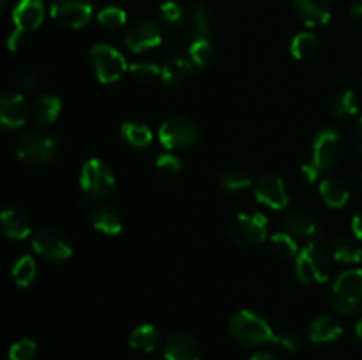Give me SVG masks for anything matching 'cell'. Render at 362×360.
I'll list each match as a JSON object with an SVG mask.
<instances>
[{"instance_id": "6da1fadb", "label": "cell", "mask_w": 362, "mask_h": 360, "mask_svg": "<svg viewBox=\"0 0 362 360\" xmlns=\"http://www.w3.org/2000/svg\"><path fill=\"white\" fill-rule=\"evenodd\" d=\"M313 159L310 164L303 166V175L308 182H315L322 172H329L343 157L341 134L334 129H324L313 138L311 143Z\"/></svg>"}, {"instance_id": "7a4b0ae2", "label": "cell", "mask_w": 362, "mask_h": 360, "mask_svg": "<svg viewBox=\"0 0 362 360\" xmlns=\"http://www.w3.org/2000/svg\"><path fill=\"white\" fill-rule=\"evenodd\" d=\"M228 330L233 341L246 348L276 342V337H278V332H274V328L260 314L246 309L239 311L230 318Z\"/></svg>"}, {"instance_id": "3957f363", "label": "cell", "mask_w": 362, "mask_h": 360, "mask_svg": "<svg viewBox=\"0 0 362 360\" xmlns=\"http://www.w3.org/2000/svg\"><path fill=\"white\" fill-rule=\"evenodd\" d=\"M59 140L39 129H27L16 140V157L23 164L45 166L55 159Z\"/></svg>"}, {"instance_id": "277c9868", "label": "cell", "mask_w": 362, "mask_h": 360, "mask_svg": "<svg viewBox=\"0 0 362 360\" xmlns=\"http://www.w3.org/2000/svg\"><path fill=\"white\" fill-rule=\"evenodd\" d=\"M296 272L303 284H322L331 274V253L318 240H310L297 254Z\"/></svg>"}, {"instance_id": "5b68a950", "label": "cell", "mask_w": 362, "mask_h": 360, "mask_svg": "<svg viewBox=\"0 0 362 360\" xmlns=\"http://www.w3.org/2000/svg\"><path fill=\"white\" fill-rule=\"evenodd\" d=\"M331 304L338 313L356 316L362 313V270L350 268L338 275L331 289Z\"/></svg>"}, {"instance_id": "8992f818", "label": "cell", "mask_w": 362, "mask_h": 360, "mask_svg": "<svg viewBox=\"0 0 362 360\" xmlns=\"http://www.w3.org/2000/svg\"><path fill=\"white\" fill-rule=\"evenodd\" d=\"M267 217L262 212H243L228 226V235L240 247H257L267 239Z\"/></svg>"}, {"instance_id": "52a82bcc", "label": "cell", "mask_w": 362, "mask_h": 360, "mask_svg": "<svg viewBox=\"0 0 362 360\" xmlns=\"http://www.w3.org/2000/svg\"><path fill=\"white\" fill-rule=\"evenodd\" d=\"M158 136L163 147L168 150H182V148L197 145L200 141L202 133L197 122L191 120L189 116L175 115L161 124Z\"/></svg>"}, {"instance_id": "ba28073f", "label": "cell", "mask_w": 362, "mask_h": 360, "mask_svg": "<svg viewBox=\"0 0 362 360\" xmlns=\"http://www.w3.org/2000/svg\"><path fill=\"white\" fill-rule=\"evenodd\" d=\"M88 62H90L95 78L105 85L119 81L127 69L122 53L113 46L103 44V42L92 46L90 53H88Z\"/></svg>"}, {"instance_id": "9c48e42d", "label": "cell", "mask_w": 362, "mask_h": 360, "mask_svg": "<svg viewBox=\"0 0 362 360\" xmlns=\"http://www.w3.org/2000/svg\"><path fill=\"white\" fill-rule=\"evenodd\" d=\"M32 247L42 260L59 263L73 254V246L66 233L55 226H42L32 236Z\"/></svg>"}, {"instance_id": "30bf717a", "label": "cell", "mask_w": 362, "mask_h": 360, "mask_svg": "<svg viewBox=\"0 0 362 360\" xmlns=\"http://www.w3.org/2000/svg\"><path fill=\"white\" fill-rule=\"evenodd\" d=\"M81 189L94 200H103L108 194H112L115 187V175L110 169L108 164H105L99 159H88L83 164L80 173Z\"/></svg>"}, {"instance_id": "8fae6325", "label": "cell", "mask_w": 362, "mask_h": 360, "mask_svg": "<svg viewBox=\"0 0 362 360\" xmlns=\"http://www.w3.org/2000/svg\"><path fill=\"white\" fill-rule=\"evenodd\" d=\"M53 20L66 28H83L92 20L90 0H55L49 9Z\"/></svg>"}, {"instance_id": "7c38bea8", "label": "cell", "mask_w": 362, "mask_h": 360, "mask_svg": "<svg viewBox=\"0 0 362 360\" xmlns=\"http://www.w3.org/2000/svg\"><path fill=\"white\" fill-rule=\"evenodd\" d=\"M163 34L158 23L152 20L141 18L131 23L126 30V46L133 53L147 52V49L156 48L161 44Z\"/></svg>"}, {"instance_id": "4fadbf2b", "label": "cell", "mask_w": 362, "mask_h": 360, "mask_svg": "<svg viewBox=\"0 0 362 360\" xmlns=\"http://www.w3.org/2000/svg\"><path fill=\"white\" fill-rule=\"evenodd\" d=\"M28 116L27 99L20 92L2 90L0 92V129L14 131L20 129Z\"/></svg>"}, {"instance_id": "5bb4252c", "label": "cell", "mask_w": 362, "mask_h": 360, "mask_svg": "<svg viewBox=\"0 0 362 360\" xmlns=\"http://www.w3.org/2000/svg\"><path fill=\"white\" fill-rule=\"evenodd\" d=\"M255 196L262 205L274 208V210H281L290 201L285 180L278 175H272V173L258 176L257 182H255Z\"/></svg>"}, {"instance_id": "9a60e30c", "label": "cell", "mask_w": 362, "mask_h": 360, "mask_svg": "<svg viewBox=\"0 0 362 360\" xmlns=\"http://www.w3.org/2000/svg\"><path fill=\"white\" fill-rule=\"evenodd\" d=\"M14 30L30 32L35 30L45 21V4L42 0H18L13 9Z\"/></svg>"}, {"instance_id": "2e32d148", "label": "cell", "mask_w": 362, "mask_h": 360, "mask_svg": "<svg viewBox=\"0 0 362 360\" xmlns=\"http://www.w3.org/2000/svg\"><path fill=\"white\" fill-rule=\"evenodd\" d=\"M166 360H202V349L197 339L184 332H175L165 342Z\"/></svg>"}, {"instance_id": "e0dca14e", "label": "cell", "mask_w": 362, "mask_h": 360, "mask_svg": "<svg viewBox=\"0 0 362 360\" xmlns=\"http://www.w3.org/2000/svg\"><path fill=\"white\" fill-rule=\"evenodd\" d=\"M283 229L300 240H315L320 228L317 219L304 210H290L283 217Z\"/></svg>"}, {"instance_id": "ac0fdd59", "label": "cell", "mask_w": 362, "mask_h": 360, "mask_svg": "<svg viewBox=\"0 0 362 360\" xmlns=\"http://www.w3.org/2000/svg\"><path fill=\"white\" fill-rule=\"evenodd\" d=\"M297 16L308 27H320L329 23L332 16V7L329 0H293Z\"/></svg>"}, {"instance_id": "d6986e66", "label": "cell", "mask_w": 362, "mask_h": 360, "mask_svg": "<svg viewBox=\"0 0 362 360\" xmlns=\"http://www.w3.org/2000/svg\"><path fill=\"white\" fill-rule=\"evenodd\" d=\"M0 233L11 240H23L30 235V219L20 208L0 210Z\"/></svg>"}, {"instance_id": "ffe728a7", "label": "cell", "mask_w": 362, "mask_h": 360, "mask_svg": "<svg viewBox=\"0 0 362 360\" xmlns=\"http://www.w3.org/2000/svg\"><path fill=\"white\" fill-rule=\"evenodd\" d=\"M343 332L345 328H343L341 321L331 314H322V316L315 318L310 325V339L315 344H329V342L338 341Z\"/></svg>"}, {"instance_id": "44dd1931", "label": "cell", "mask_w": 362, "mask_h": 360, "mask_svg": "<svg viewBox=\"0 0 362 360\" xmlns=\"http://www.w3.org/2000/svg\"><path fill=\"white\" fill-rule=\"evenodd\" d=\"M194 64L184 56H173L161 67V80L166 87L177 88L193 76Z\"/></svg>"}, {"instance_id": "7402d4cb", "label": "cell", "mask_w": 362, "mask_h": 360, "mask_svg": "<svg viewBox=\"0 0 362 360\" xmlns=\"http://www.w3.org/2000/svg\"><path fill=\"white\" fill-rule=\"evenodd\" d=\"M62 112V101L57 95H41L32 106V116L39 126H52Z\"/></svg>"}, {"instance_id": "603a6c76", "label": "cell", "mask_w": 362, "mask_h": 360, "mask_svg": "<svg viewBox=\"0 0 362 360\" xmlns=\"http://www.w3.org/2000/svg\"><path fill=\"white\" fill-rule=\"evenodd\" d=\"M320 194L325 205L331 208H341L349 203L350 191L346 184L338 176H329L320 182Z\"/></svg>"}, {"instance_id": "cb8c5ba5", "label": "cell", "mask_w": 362, "mask_h": 360, "mask_svg": "<svg viewBox=\"0 0 362 360\" xmlns=\"http://www.w3.org/2000/svg\"><path fill=\"white\" fill-rule=\"evenodd\" d=\"M90 221L92 226L105 235H119L122 232V219L117 214L115 208L108 207V205L95 207L90 212Z\"/></svg>"}, {"instance_id": "d4e9b609", "label": "cell", "mask_w": 362, "mask_h": 360, "mask_svg": "<svg viewBox=\"0 0 362 360\" xmlns=\"http://www.w3.org/2000/svg\"><path fill=\"white\" fill-rule=\"evenodd\" d=\"M361 108L359 97L354 90H339L329 101V109L336 119H350L357 115Z\"/></svg>"}, {"instance_id": "484cf974", "label": "cell", "mask_w": 362, "mask_h": 360, "mask_svg": "<svg viewBox=\"0 0 362 360\" xmlns=\"http://www.w3.org/2000/svg\"><path fill=\"white\" fill-rule=\"evenodd\" d=\"M331 253L332 260L339 261V263H361L362 260V249L361 246H357L356 240L346 239V236H338L331 242Z\"/></svg>"}, {"instance_id": "4316f807", "label": "cell", "mask_w": 362, "mask_h": 360, "mask_svg": "<svg viewBox=\"0 0 362 360\" xmlns=\"http://www.w3.org/2000/svg\"><path fill=\"white\" fill-rule=\"evenodd\" d=\"M159 339V330L154 325H140L129 334V344L136 352L151 353L158 348Z\"/></svg>"}, {"instance_id": "83f0119b", "label": "cell", "mask_w": 362, "mask_h": 360, "mask_svg": "<svg viewBox=\"0 0 362 360\" xmlns=\"http://www.w3.org/2000/svg\"><path fill=\"white\" fill-rule=\"evenodd\" d=\"M120 136L133 148H147L152 143V131L140 122H124L120 126Z\"/></svg>"}, {"instance_id": "f1b7e54d", "label": "cell", "mask_w": 362, "mask_h": 360, "mask_svg": "<svg viewBox=\"0 0 362 360\" xmlns=\"http://www.w3.org/2000/svg\"><path fill=\"white\" fill-rule=\"evenodd\" d=\"M318 48H320L318 37L315 34H311V32H300L290 42V53L297 60L313 59L317 55Z\"/></svg>"}, {"instance_id": "f546056e", "label": "cell", "mask_w": 362, "mask_h": 360, "mask_svg": "<svg viewBox=\"0 0 362 360\" xmlns=\"http://www.w3.org/2000/svg\"><path fill=\"white\" fill-rule=\"evenodd\" d=\"M253 184L250 173L240 166L226 168L219 173V186L226 191H243Z\"/></svg>"}, {"instance_id": "4dcf8cb0", "label": "cell", "mask_w": 362, "mask_h": 360, "mask_svg": "<svg viewBox=\"0 0 362 360\" xmlns=\"http://www.w3.org/2000/svg\"><path fill=\"white\" fill-rule=\"evenodd\" d=\"M269 246H271V251L276 256L285 258V260H288V258H297V254H299L300 251L296 236H292L286 232H279L276 233V235H272Z\"/></svg>"}, {"instance_id": "1f68e13d", "label": "cell", "mask_w": 362, "mask_h": 360, "mask_svg": "<svg viewBox=\"0 0 362 360\" xmlns=\"http://www.w3.org/2000/svg\"><path fill=\"white\" fill-rule=\"evenodd\" d=\"M11 274H13L14 284L20 286V288H27V286L32 284L35 275H37V265H35V260L32 256H21L20 260L14 263Z\"/></svg>"}, {"instance_id": "d6a6232c", "label": "cell", "mask_w": 362, "mask_h": 360, "mask_svg": "<svg viewBox=\"0 0 362 360\" xmlns=\"http://www.w3.org/2000/svg\"><path fill=\"white\" fill-rule=\"evenodd\" d=\"M216 55L214 44L209 37H198L189 46V60L197 67H207Z\"/></svg>"}, {"instance_id": "836d02e7", "label": "cell", "mask_w": 362, "mask_h": 360, "mask_svg": "<svg viewBox=\"0 0 362 360\" xmlns=\"http://www.w3.org/2000/svg\"><path fill=\"white\" fill-rule=\"evenodd\" d=\"M156 169H158V173L163 179L172 180L180 175V172H182V162H180V159L177 155L166 152V154L158 155V159H156Z\"/></svg>"}, {"instance_id": "e575fe53", "label": "cell", "mask_w": 362, "mask_h": 360, "mask_svg": "<svg viewBox=\"0 0 362 360\" xmlns=\"http://www.w3.org/2000/svg\"><path fill=\"white\" fill-rule=\"evenodd\" d=\"M98 21L106 28H120L127 21V14L120 7L108 6L99 11Z\"/></svg>"}, {"instance_id": "d590c367", "label": "cell", "mask_w": 362, "mask_h": 360, "mask_svg": "<svg viewBox=\"0 0 362 360\" xmlns=\"http://www.w3.org/2000/svg\"><path fill=\"white\" fill-rule=\"evenodd\" d=\"M37 344L32 339H20L9 348V360H35Z\"/></svg>"}, {"instance_id": "8d00e7d4", "label": "cell", "mask_w": 362, "mask_h": 360, "mask_svg": "<svg viewBox=\"0 0 362 360\" xmlns=\"http://www.w3.org/2000/svg\"><path fill=\"white\" fill-rule=\"evenodd\" d=\"M131 76L134 78L140 83H148V81L156 80L158 76H161V67H158L156 64L151 62H140V64H133L129 67Z\"/></svg>"}, {"instance_id": "74e56055", "label": "cell", "mask_w": 362, "mask_h": 360, "mask_svg": "<svg viewBox=\"0 0 362 360\" xmlns=\"http://www.w3.org/2000/svg\"><path fill=\"white\" fill-rule=\"evenodd\" d=\"M193 16L198 37H209L211 35V13H209V7L204 6V4H198L194 7Z\"/></svg>"}, {"instance_id": "f35d334b", "label": "cell", "mask_w": 362, "mask_h": 360, "mask_svg": "<svg viewBox=\"0 0 362 360\" xmlns=\"http://www.w3.org/2000/svg\"><path fill=\"white\" fill-rule=\"evenodd\" d=\"M159 13H161L163 20H165L166 23H179L184 16L182 6H180L179 2H175V0H168V2L161 4Z\"/></svg>"}, {"instance_id": "ab89813d", "label": "cell", "mask_w": 362, "mask_h": 360, "mask_svg": "<svg viewBox=\"0 0 362 360\" xmlns=\"http://www.w3.org/2000/svg\"><path fill=\"white\" fill-rule=\"evenodd\" d=\"M276 344L281 346L285 352H297L300 346L299 339H297L296 334L292 332H278V337H276Z\"/></svg>"}, {"instance_id": "60d3db41", "label": "cell", "mask_w": 362, "mask_h": 360, "mask_svg": "<svg viewBox=\"0 0 362 360\" xmlns=\"http://www.w3.org/2000/svg\"><path fill=\"white\" fill-rule=\"evenodd\" d=\"M39 71L37 69H25L23 73L20 74V87L23 88V90H34L35 87H37L39 83Z\"/></svg>"}, {"instance_id": "b9f144b4", "label": "cell", "mask_w": 362, "mask_h": 360, "mask_svg": "<svg viewBox=\"0 0 362 360\" xmlns=\"http://www.w3.org/2000/svg\"><path fill=\"white\" fill-rule=\"evenodd\" d=\"M23 39H25V34H21V32H18V30H13L6 41L7 48H9L11 52H18V49L23 46Z\"/></svg>"}, {"instance_id": "7bdbcfd3", "label": "cell", "mask_w": 362, "mask_h": 360, "mask_svg": "<svg viewBox=\"0 0 362 360\" xmlns=\"http://www.w3.org/2000/svg\"><path fill=\"white\" fill-rule=\"evenodd\" d=\"M352 143L354 147L362 154V116L354 124L352 127Z\"/></svg>"}, {"instance_id": "ee69618b", "label": "cell", "mask_w": 362, "mask_h": 360, "mask_svg": "<svg viewBox=\"0 0 362 360\" xmlns=\"http://www.w3.org/2000/svg\"><path fill=\"white\" fill-rule=\"evenodd\" d=\"M352 232H354V235L357 236V239L362 240V212H359V214H357L356 217H354Z\"/></svg>"}, {"instance_id": "f6af8a7d", "label": "cell", "mask_w": 362, "mask_h": 360, "mask_svg": "<svg viewBox=\"0 0 362 360\" xmlns=\"http://www.w3.org/2000/svg\"><path fill=\"white\" fill-rule=\"evenodd\" d=\"M250 360H278V356L271 352H258Z\"/></svg>"}, {"instance_id": "bcb514c9", "label": "cell", "mask_w": 362, "mask_h": 360, "mask_svg": "<svg viewBox=\"0 0 362 360\" xmlns=\"http://www.w3.org/2000/svg\"><path fill=\"white\" fill-rule=\"evenodd\" d=\"M350 13L356 18H362V0H356V2L350 6Z\"/></svg>"}, {"instance_id": "7dc6e473", "label": "cell", "mask_w": 362, "mask_h": 360, "mask_svg": "<svg viewBox=\"0 0 362 360\" xmlns=\"http://www.w3.org/2000/svg\"><path fill=\"white\" fill-rule=\"evenodd\" d=\"M356 334H357V337H359V341L362 342V318L356 323Z\"/></svg>"}, {"instance_id": "c3c4849f", "label": "cell", "mask_w": 362, "mask_h": 360, "mask_svg": "<svg viewBox=\"0 0 362 360\" xmlns=\"http://www.w3.org/2000/svg\"><path fill=\"white\" fill-rule=\"evenodd\" d=\"M4 6H6V0H0V11L4 9Z\"/></svg>"}]
</instances>
